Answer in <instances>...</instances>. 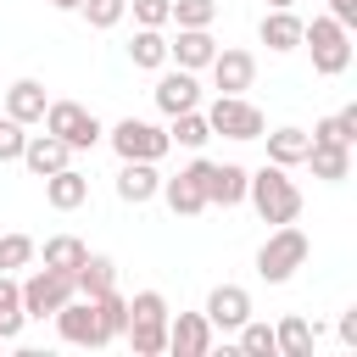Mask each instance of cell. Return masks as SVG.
I'll return each instance as SVG.
<instances>
[{
	"label": "cell",
	"mask_w": 357,
	"mask_h": 357,
	"mask_svg": "<svg viewBox=\"0 0 357 357\" xmlns=\"http://www.w3.org/2000/svg\"><path fill=\"white\" fill-rule=\"evenodd\" d=\"M245 201L257 206L262 223H296V218H301V190H296L290 167H273V162H262V167L245 178Z\"/></svg>",
	"instance_id": "cell-1"
},
{
	"label": "cell",
	"mask_w": 357,
	"mask_h": 357,
	"mask_svg": "<svg viewBox=\"0 0 357 357\" xmlns=\"http://www.w3.org/2000/svg\"><path fill=\"white\" fill-rule=\"evenodd\" d=\"M312 257V245H307V234L296 229V223H273V234L257 245V279L262 284H284V279H296V268Z\"/></svg>",
	"instance_id": "cell-2"
},
{
	"label": "cell",
	"mask_w": 357,
	"mask_h": 357,
	"mask_svg": "<svg viewBox=\"0 0 357 357\" xmlns=\"http://www.w3.org/2000/svg\"><path fill=\"white\" fill-rule=\"evenodd\" d=\"M301 45L312 50V73H318V78H340V73L351 67V28H340L335 17L301 22Z\"/></svg>",
	"instance_id": "cell-3"
},
{
	"label": "cell",
	"mask_w": 357,
	"mask_h": 357,
	"mask_svg": "<svg viewBox=\"0 0 357 357\" xmlns=\"http://www.w3.org/2000/svg\"><path fill=\"white\" fill-rule=\"evenodd\" d=\"M45 134H56V139L78 156V151H95V145L106 139V123H100L89 106H78V100H50V106H45Z\"/></svg>",
	"instance_id": "cell-4"
},
{
	"label": "cell",
	"mask_w": 357,
	"mask_h": 357,
	"mask_svg": "<svg viewBox=\"0 0 357 357\" xmlns=\"http://www.w3.org/2000/svg\"><path fill=\"white\" fill-rule=\"evenodd\" d=\"M106 145L117 151V162H162V156L173 151L167 128H156V123H145V117L112 123V128H106Z\"/></svg>",
	"instance_id": "cell-5"
},
{
	"label": "cell",
	"mask_w": 357,
	"mask_h": 357,
	"mask_svg": "<svg viewBox=\"0 0 357 357\" xmlns=\"http://www.w3.org/2000/svg\"><path fill=\"white\" fill-rule=\"evenodd\" d=\"M50 318H56V335H61L67 346H89V351L112 346V335H106V324H100L95 296H67V301H61Z\"/></svg>",
	"instance_id": "cell-6"
},
{
	"label": "cell",
	"mask_w": 357,
	"mask_h": 357,
	"mask_svg": "<svg viewBox=\"0 0 357 357\" xmlns=\"http://www.w3.org/2000/svg\"><path fill=\"white\" fill-rule=\"evenodd\" d=\"M206 123H212V134H223V139H262L268 134V117L245 100V95H218L212 106H206Z\"/></svg>",
	"instance_id": "cell-7"
},
{
	"label": "cell",
	"mask_w": 357,
	"mask_h": 357,
	"mask_svg": "<svg viewBox=\"0 0 357 357\" xmlns=\"http://www.w3.org/2000/svg\"><path fill=\"white\" fill-rule=\"evenodd\" d=\"M156 195L173 206V218H201V212H206V156H195V162L178 167L173 178H162Z\"/></svg>",
	"instance_id": "cell-8"
},
{
	"label": "cell",
	"mask_w": 357,
	"mask_h": 357,
	"mask_svg": "<svg viewBox=\"0 0 357 357\" xmlns=\"http://www.w3.org/2000/svg\"><path fill=\"white\" fill-rule=\"evenodd\" d=\"M17 290H22V312L28 318H50L67 296H78L73 290V273H56V268H33L28 279H17Z\"/></svg>",
	"instance_id": "cell-9"
},
{
	"label": "cell",
	"mask_w": 357,
	"mask_h": 357,
	"mask_svg": "<svg viewBox=\"0 0 357 357\" xmlns=\"http://www.w3.org/2000/svg\"><path fill=\"white\" fill-rule=\"evenodd\" d=\"M206 73H212V89H218V95H245V89L257 84V56H251V50H234V45H229V50L218 45V56L206 61Z\"/></svg>",
	"instance_id": "cell-10"
},
{
	"label": "cell",
	"mask_w": 357,
	"mask_h": 357,
	"mask_svg": "<svg viewBox=\"0 0 357 357\" xmlns=\"http://www.w3.org/2000/svg\"><path fill=\"white\" fill-rule=\"evenodd\" d=\"M218 340V329L206 324V312H167V351L173 357H206Z\"/></svg>",
	"instance_id": "cell-11"
},
{
	"label": "cell",
	"mask_w": 357,
	"mask_h": 357,
	"mask_svg": "<svg viewBox=\"0 0 357 357\" xmlns=\"http://www.w3.org/2000/svg\"><path fill=\"white\" fill-rule=\"evenodd\" d=\"M206 324L212 329H223V335H234L245 318H251V290L245 284H212V296H206Z\"/></svg>",
	"instance_id": "cell-12"
},
{
	"label": "cell",
	"mask_w": 357,
	"mask_h": 357,
	"mask_svg": "<svg viewBox=\"0 0 357 357\" xmlns=\"http://www.w3.org/2000/svg\"><path fill=\"white\" fill-rule=\"evenodd\" d=\"M156 106L173 117V112H190V106H201V84H195V73L190 67H167L162 78H156Z\"/></svg>",
	"instance_id": "cell-13"
},
{
	"label": "cell",
	"mask_w": 357,
	"mask_h": 357,
	"mask_svg": "<svg viewBox=\"0 0 357 357\" xmlns=\"http://www.w3.org/2000/svg\"><path fill=\"white\" fill-rule=\"evenodd\" d=\"M245 178H251V167H240V162H206V206H240Z\"/></svg>",
	"instance_id": "cell-14"
},
{
	"label": "cell",
	"mask_w": 357,
	"mask_h": 357,
	"mask_svg": "<svg viewBox=\"0 0 357 357\" xmlns=\"http://www.w3.org/2000/svg\"><path fill=\"white\" fill-rule=\"evenodd\" d=\"M212 56H218V39H212V28H178V39H167V61H173V67H190V73H201Z\"/></svg>",
	"instance_id": "cell-15"
},
{
	"label": "cell",
	"mask_w": 357,
	"mask_h": 357,
	"mask_svg": "<svg viewBox=\"0 0 357 357\" xmlns=\"http://www.w3.org/2000/svg\"><path fill=\"white\" fill-rule=\"evenodd\" d=\"M33 178H50V173H61L67 162H73V151L56 139V134H28V145H22V156H17Z\"/></svg>",
	"instance_id": "cell-16"
},
{
	"label": "cell",
	"mask_w": 357,
	"mask_h": 357,
	"mask_svg": "<svg viewBox=\"0 0 357 357\" xmlns=\"http://www.w3.org/2000/svg\"><path fill=\"white\" fill-rule=\"evenodd\" d=\"M257 39H262L273 56H290V50H301V17H296V6H290V11H262V22H257Z\"/></svg>",
	"instance_id": "cell-17"
},
{
	"label": "cell",
	"mask_w": 357,
	"mask_h": 357,
	"mask_svg": "<svg viewBox=\"0 0 357 357\" xmlns=\"http://www.w3.org/2000/svg\"><path fill=\"white\" fill-rule=\"evenodd\" d=\"M156 190H162L156 162H123V167H117V201L145 206V201H156Z\"/></svg>",
	"instance_id": "cell-18"
},
{
	"label": "cell",
	"mask_w": 357,
	"mask_h": 357,
	"mask_svg": "<svg viewBox=\"0 0 357 357\" xmlns=\"http://www.w3.org/2000/svg\"><path fill=\"white\" fill-rule=\"evenodd\" d=\"M45 106H50V95H45L39 78H17V84L6 89V117H17L22 128H28V123H45Z\"/></svg>",
	"instance_id": "cell-19"
},
{
	"label": "cell",
	"mask_w": 357,
	"mask_h": 357,
	"mask_svg": "<svg viewBox=\"0 0 357 357\" xmlns=\"http://www.w3.org/2000/svg\"><path fill=\"white\" fill-rule=\"evenodd\" d=\"M307 167H312V178H324V184H346V178H351V145H324V139H312V145H307Z\"/></svg>",
	"instance_id": "cell-20"
},
{
	"label": "cell",
	"mask_w": 357,
	"mask_h": 357,
	"mask_svg": "<svg viewBox=\"0 0 357 357\" xmlns=\"http://www.w3.org/2000/svg\"><path fill=\"white\" fill-rule=\"evenodd\" d=\"M45 201H50L56 212H78V206L89 201V178H84V173L67 162L61 173H50V178H45Z\"/></svg>",
	"instance_id": "cell-21"
},
{
	"label": "cell",
	"mask_w": 357,
	"mask_h": 357,
	"mask_svg": "<svg viewBox=\"0 0 357 357\" xmlns=\"http://www.w3.org/2000/svg\"><path fill=\"white\" fill-rule=\"evenodd\" d=\"M262 139H268V162H273V167H301V162H307V145H312V134L296 128V123H284V128H273V134H262Z\"/></svg>",
	"instance_id": "cell-22"
},
{
	"label": "cell",
	"mask_w": 357,
	"mask_h": 357,
	"mask_svg": "<svg viewBox=\"0 0 357 357\" xmlns=\"http://www.w3.org/2000/svg\"><path fill=\"white\" fill-rule=\"evenodd\" d=\"M312 340H318V324H307L301 312H284L273 324V346L279 357H312Z\"/></svg>",
	"instance_id": "cell-23"
},
{
	"label": "cell",
	"mask_w": 357,
	"mask_h": 357,
	"mask_svg": "<svg viewBox=\"0 0 357 357\" xmlns=\"http://www.w3.org/2000/svg\"><path fill=\"white\" fill-rule=\"evenodd\" d=\"M128 61H134L139 73H162V67H167V33H162V28H134Z\"/></svg>",
	"instance_id": "cell-24"
},
{
	"label": "cell",
	"mask_w": 357,
	"mask_h": 357,
	"mask_svg": "<svg viewBox=\"0 0 357 357\" xmlns=\"http://www.w3.org/2000/svg\"><path fill=\"white\" fill-rule=\"evenodd\" d=\"M123 340L134 346V357H162L167 351V318H128Z\"/></svg>",
	"instance_id": "cell-25"
},
{
	"label": "cell",
	"mask_w": 357,
	"mask_h": 357,
	"mask_svg": "<svg viewBox=\"0 0 357 357\" xmlns=\"http://www.w3.org/2000/svg\"><path fill=\"white\" fill-rule=\"evenodd\" d=\"M112 284H117V262H112V257H95V251H89V257L78 262V273H73V290H78V296H100V290H112Z\"/></svg>",
	"instance_id": "cell-26"
},
{
	"label": "cell",
	"mask_w": 357,
	"mask_h": 357,
	"mask_svg": "<svg viewBox=\"0 0 357 357\" xmlns=\"http://www.w3.org/2000/svg\"><path fill=\"white\" fill-rule=\"evenodd\" d=\"M167 139H173V145H184V151H201V145L212 139V123H206V112H201V106H190V112H173V128H167Z\"/></svg>",
	"instance_id": "cell-27"
},
{
	"label": "cell",
	"mask_w": 357,
	"mask_h": 357,
	"mask_svg": "<svg viewBox=\"0 0 357 357\" xmlns=\"http://www.w3.org/2000/svg\"><path fill=\"white\" fill-rule=\"evenodd\" d=\"M39 257H45V268H56V273H78V262L89 257V245H84L78 234H50Z\"/></svg>",
	"instance_id": "cell-28"
},
{
	"label": "cell",
	"mask_w": 357,
	"mask_h": 357,
	"mask_svg": "<svg viewBox=\"0 0 357 357\" xmlns=\"http://www.w3.org/2000/svg\"><path fill=\"white\" fill-rule=\"evenodd\" d=\"M28 324L22 312V290H17V273H0V340H17Z\"/></svg>",
	"instance_id": "cell-29"
},
{
	"label": "cell",
	"mask_w": 357,
	"mask_h": 357,
	"mask_svg": "<svg viewBox=\"0 0 357 357\" xmlns=\"http://www.w3.org/2000/svg\"><path fill=\"white\" fill-rule=\"evenodd\" d=\"M312 139H324V145H357V106H340L335 117H318Z\"/></svg>",
	"instance_id": "cell-30"
},
{
	"label": "cell",
	"mask_w": 357,
	"mask_h": 357,
	"mask_svg": "<svg viewBox=\"0 0 357 357\" xmlns=\"http://www.w3.org/2000/svg\"><path fill=\"white\" fill-rule=\"evenodd\" d=\"M78 17H84L95 33H106V28H117V22L128 17V0H78Z\"/></svg>",
	"instance_id": "cell-31"
},
{
	"label": "cell",
	"mask_w": 357,
	"mask_h": 357,
	"mask_svg": "<svg viewBox=\"0 0 357 357\" xmlns=\"http://www.w3.org/2000/svg\"><path fill=\"white\" fill-rule=\"evenodd\" d=\"M95 307H100L106 335H112V340H123V329H128V296H117V284H112V290H100V296H95Z\"/></svg>",
	"instance_id": "cell-32"
},
{
	"label": "cell",
	"mask_w": 357,
	"mask_h": 357,
	"mask_svg": "<svg viewBox=\"0 0 357 357\" xmlns=\"http://www.w3.org/2000/svg\"><path fill=\"white\" fill-rule=\"evenodd\" d=\"M234 335H240V351H245V357H279V346H273V324H257V318H245Z\"/></svg>",
	"instance_id": "cell-33"
},
{
	"label": "cell",
	"mask_w": 357,
	"mask_h": 357,
	"mask_svg": "<svg viewBox=\"0 0 357 357\" xmlns=\"http://www.w3.org/2000/svg\"><path fill=\"white\" fill-rule=\"evenodd\" d=\"M39 257V245L28 240V234H0V273H17V268H28Z\"/></svg>",
	"instance_id": "cell-34"
},
{
	"label": "cell",
	"mask_w": 357,
	"mask_h": 357,
	"mask_svg": "<svg viewBox=\"0 0 357 357\" xmlns=\"http://www.w3.org/2000/svg\"><path fill=\"white\" fill-rule=\"evenodd\" d=\"M212 17H218V0H173L167 22H178V28H212Z\"/></svg>",
	"instance_id": "cell-35"
},
{
	"label": "cell",
	"mask_w": 357,
	"mask_h": 357,
	"mask_svg": "<svg viewBox=\"0 0 357 357\" xmlns=\"http://www.w3.org/2000/svg\"><path fill=\"white\" fill-rule=\"evenodd\" d=\"M128 11H134V22H139V28H167L173 0H128Z\"/></svg>",
	"instance_id": "cell-36"
},
{
	"label": "cell",
	"mask_w": 357,
	"mask_h": 357,
	"mask_svg": "<svg viewBox=\"0 0 357 357\" xmlns=\"http://www.w3.org/2000/svg\"><path fill=\"white\" fill-rule=\"evenodd\" d=\"M22 145H28V128H22L17 117H0V162H17Z\"/></svg>",
	"instance_id": "cell-37"
},
{
	"label": "cell",
	"mask_w": 357,
	"mask_h": 357,
	"mask_svg": "<svg viewBox=\"0 0 357 357\" xmlns=\"http://www.w3.org/2000/svg\"><path fill=\"white\" fill-rule=\"evenodd\" d=\"M329 17L340 28H357V0H329Z\"/></svg>",
	"instance_id": "cell-38"
},
{
	"label": "cell",
	"mask_w": 357,
	"mask_h": 357,
	"mask_svg": "<svg viewBox=\"0 0 357 357\" xmlns=\"http://www.w3.org/2000/svg\"><path fill=\"white\" fill-rule=\"evenodd\" d=\"M340 340H346V346H357V307H346V312H340Z\"/></svg>",
	"instance_id": "cell-39"
},
{
	"label": "cell",
	"mask_w": 357,
	"mask_h": 357,
	"mask_svg": "<svg viewBox=\"0 0 357 357\" xmlns=\"http://www.w3.org/2000/svg\"><path fill=\"white\" fill-rule=\"evenodd\" d=\"M45 6H56V11H78V0H45Z\"/></svg>",
	"instance_id": "cell-40"
},
{
	"label": "cell",
	"mask_w": 357,
	"mask_h": 357,
	"mask_svg": "<svg viewBox=\"0 0 357 357\" xmlns=\"http://www.w3.org/2000/svg\"><path fill=\"white\" fill-rule=\"evenodd\" d=\"M290 6H296V0H268V11H290Z\"/></svg>",
	"instance_id": "cell-41"
}]
</instances>
